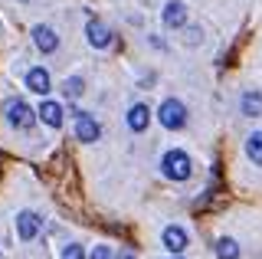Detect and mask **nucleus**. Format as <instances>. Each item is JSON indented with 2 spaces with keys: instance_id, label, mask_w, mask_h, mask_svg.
<instances>
[{
  "instance_id": "nucleus-1",
  "label": "nucleus",
  "mask_w": 262,
  "mask_h": 259,
  "mask_svg": "<svg viewBox=\"0 0 262 259\" xmlns=\"http://www.w3.org/2000/svg\"><path fill=\"white\" fill-rule=\"evenodd\" d=\"M161 171L164 177H170V181H187V177L193 174V164H190V158H187V151H167L161 161Z\"/></svg>"
},
{
  "instance_id": "nucleus-18",
  "label": "nucleus",
  "mask_w": 262,
  "mask_h": 259,
  "mask_svg": "<svg viewBox=\"0 0 262 259\" xmlns=\"http://www.w3.org/2000/svg\"><path fill=\"white\" fill-rule=\"evenodd\" d=\"M89 259H112V249H108V246H95Z\"/></svg>"
},
{
  "instance_id": "nucleus-7",
  "label": "nucleus",
  "mask_w": 262,
  "mask_h": 259,
  "mask_svg": "<svg viewBox=\"0 0 262 259\" xmlns=\"http://www.w3.org/2000/svg\"><path fill=\"white\" fill-rule=\"evenodd\" d=\"M164 27L167 30H180L187 23V4H180V0H170L167 7H164Z\"/></svg>"
},
{
  "instance_id": "nucleus-5",
  "label": "nucleus",
  "mask_w": 262,
  "mask_h": 259,
  "mask_svg": "<svg viewBox=\"0 0 262 259\" xmlns=\"http://www.w3.org/2000/svg\"><path fill=\"white\" fill-rule=\"evenodd\" d=\"M36 233H39V217L33 213V210H20V213H16V236L23 243H30Z\"/></svg>"
},
{
  "instance_id": "nucleus-6",
  "label": "nucleus",
  "mask_w": 262,
  "mask_h": 259,
  "mask_svg": "<svg viewBox=\"0 0 262 259\" xmlns=\"http://www.w3.org/2000/svg\"><path fill=\"white\" fill-rule=\"evenodd\" d=\"M33 43H36L39 53H56V46H59V36H56L53 27H33Z\"/></svg>"
},
{
  "instance_id": "nucleus-9",
  "label": "nucleus",
  "mask_w": 262,
  "mask_h": 259,
  "mask_svg": "<svg viewBox=\"0 0 262 259\" xmlns=\"http://www.w3.org/2000/svg\"><path fill=\"white\" fill-rule=\"evenodd\" d=\"M151 125V109L147 105H131L128 109V128L131 132H147Z\"/></svg>"
},
{
  "instance_id": "nucleus-17",
  "label": "nucleus",
  "mask_w": 262,
  "mask_h": 259,
  "mask_svg": "<svg viewBox=\"0 0 262 259\" xmlns=\"http://www.w3.org/2000/svg\"><path fill=\"white\" fill-rule=\"evenodd\" d=\"M62 259H85V253H82L79 243H69V246L62 249Z\"/></svg>"
},
{
  "instance_id": "nucleus-13",
  "label": "nucleus",
  "mask_w": 262,
  "mask_h": 259,
  "mask_svg": "<svg viewBox=\"0 0 262 259\" xmlns=\"http://www.w3.org/2000/svg\"><path fill=\"white\" fill-rule=\"evenodd\" d=\"M39 118H43L49 128H59L62 125V105L59 102H43L39 105Z\"/></svg>"
},
{
  "instance_id": "nucleus-11",
  "label": "nucleus",
  "mask_w": 262,
  "mask_h": 259,
  "mask_svg": "<svg viewBox=\"0 0 262 259\" xmlns=\"http://www.w3.org/2000/svg\"><path fill=\"white\" fill-rule=\"evenodd\" d=\"M164 246L170 249V253H184L187 249V233L180 230V226H167V230H164Z\"/></svg>"
},
{
  "instance_id": "nucleus-20",
  "label": "nucleus",
  "mask_w": 262,
  "mask_h": 259,
  "mask_svg": "<svg viewBox=\"0 0 262 259\" xmlns=\"http://www.w3.org/2000/svg\"><path fill=\"white\" fill-rule=\"evenodd\" d=\"M170 259H177V256H170Z\"/></svg>"
},
{
  "instance_id": "nucleus-12",
  "label": "nucleus",
  "mask_w": 262,
  "mask_h": 259,
  "mask_svg": "<svg viewBox=\"0 0 262 259\" xmlns=\"http://www.w3.org/2000/svg\"><path fill=\"white\" fill-rule=\"evenodd\" d=\"M243 115L249 118H259L262 115V92H256V89H249V92H243Z\"/></svg>"
},
{
  "instance_id": "nucleus-4",
  "label": "nucleus",
  "mask_w": 262,
  "mask_h": 259,
  "mask_svg": "<svg viewBox=\"0 0 262 259\" xmlns=\"http://www.w3.org/2000/svg\"><path fill=\"white\" fill-rule=\"evenodd\" d=\"M72 115H76V138L82 141H95L98 135H102V128H98V121L89 115V112H82V109H72Z\"/></svg>"
},
{
  "instance_id": "nucleus-10",
  "label": "nucleus",
  "mask_w": 262,
  "mask_h": 259,
  "mask_svg": "<svg viewBox=\"0 0 262 259\" xmlns=\"http://www.w3.org/2000/svg\"><path fill=\"white\" fill-rule=\"evenodd\" d=\"M27 89H30V92H39V95H46L49 89H53V85H49V72H46L43 66L30 69V72H27Z\"/></svg>"
},
{
  "instance_id": "nucleus-2",
  "label": "nucleus",
  "mask_w": 262,
  "mask_h": 259,
  "mask_svg": "<svg viewBox=\"0 0 262 259\" xmlns=\"http://www.w3.org/2000/svg\"><path fill=\"white\" fill-rule=\"evenodd\" d=\"M4 115H7V121H10L13 128H20V132H30L33 121H36V112H33L23 99H7L4 102Z\"/></svg>"
},
{
  "instance_id": "nucleus-3",
  "label": "nucleus",
  "mask_w": 262,
  "mask_h": 259,
  "mask_svg": "<svg viewBox=\"0 0 262 259\" xmlns=\"http://www.w3.org/2000/svg\"><path fill=\"white\" fill-rule=\"evenodd\" d=\"M158 118H161V125H164V128H170V132L184 128V125H187V109H184V102H177V99H164L161 112H158Z\"/></svg>"
},
{
  "instance_id": "nucleus-15",
  "label": "nucleus",
  "mask_w": 262,
  "mask_h": 259,
  "mask_svg": "<svg viewBox=\"0 0 262 259\" xmlns=\"http://www.w3.org/2000/svg\"><path fill=\"white\" fill-rule=\"evenodd\" d=\"M246 155L252 158V164H262V132L249 135V141H246Z\"/></svg>"
},
{
  "instance_id": "nucleus-16",
  "label": "nucleus",
  "mask_w": 262,
  "mask_h": 259,
  "mask_svg": "<svg viewBox=\"0 0 262 259\" xmlns=\"http://www.w3.org/2000/svg\"><path fill=\"white\" fill-rule=\"evenodd\" d=\"M62 92H66V99H79V95L85 92V82H82L79 76H72V79H66V82H62Z\"/></svg>"
},
{
  "instance_id": "nucleus-8",
  "label": "nucleus",
  "mask_w": 262,
  "mask_h": 259,
  "mask_svg": "<svg viewBox=\"0 0 262 259\" xmlns=\"http://www.w3.org/2000/svg\"><path fill=\"white\" fill-rule=\"evenodd\" d=\"M85 36H89V43H92L95 50H105V46L112 43V30L105 27L102 20H89V27H85Z\"/></svg>"
},
{
  "instance_id": "nucleus-19",
  "label": "nucleus",
  "mask_w": 262,
  "mask_h": 259,
  "mask_svg": "<svg viewBox=\"0 0 262 259\" xmlns=\"http://www.w3.org/2000/svg\"><path fill=\"white\" fill-rule=\"evenodd\" d=\"M118 259H135V253H121V256H118Z\"/></svg>"
},
{
  "instance_id": "nucleus-14",
  "label": "nucleus",
  "mask_w": 262,
  "mask_h": 259,
  "mask_svg": "<svg viewBox=\"0 0 262 259\" xmlns=\"http://www.w3.org/2000/svg\"><path fill=\"white\" fill-rule=\"evenodd\" d=\"M216 259H239V246H236V240H216Z\"/></svg>"
}]
</instances>
